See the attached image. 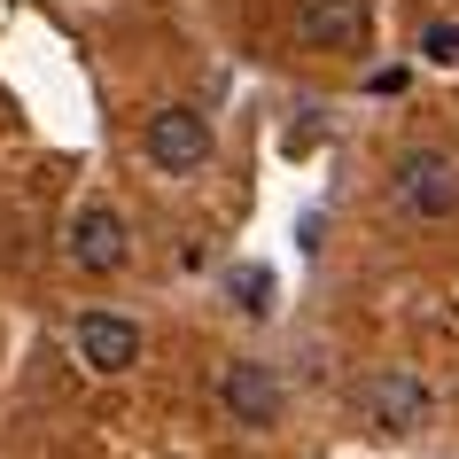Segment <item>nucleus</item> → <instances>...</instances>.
<instances>
[{
  "label": "nucleus",
  "mask_w": 459,
  "mask_h": 459,
  "mask_svg": "<svg viewBox=\"0 0 459 459\" xmlns=\"http://www.w3.org/2000/svg\"><path fill=\"white\" fill-rule=\"evenodd\" d=\"M218 405H226L234 429H273V420L289 412V389H281V374H273L265 359H234L218 374Z\"/></svg>",
  "instance_id": "nucleus-6"
},
{
  "label": "nucleus",
  "mask_w": 459,
  "mask_h": 459,
  "mask_svg": "<svg viewBox=\"0 0 459 459\" xmlns=\"http://www.w3.org/2000/svg\"><path fill=\"white\" fill-rule=\"evenodd\" d=\"M366 24H374V0H296V39L312 55H359Z\"/></svg>",
  "instance_id": "nucleus-7"
},
{
  "label": "nucleus",
  "mask_w": 459,
  "mask_h": 459,
  "mask_svg": "<svg viewBox=\"0 0 459 459\" xmlns=\"http://www.w3.org/2000/svg\"><path fill=\"white\" fill-rule=\"evenodd\" d=\"M63 249H71V265H78V273H94V281L125 273V257H133L125 211H117V203H78V211H71V234H63Z\"/></svg>",
  "instance_id": "nucleus-5"
},
{
  "label": "nucleus",
  "mask_w": 459,
  "mask_h": 459,
  "mask_svg": "<svg viewBox=\"0 0 459 459\" xmlns=\"http://www.w3.org/2000/svg\"><path fill=\"white\" fill-rule=\"evenodd\" d=\"M211 148H218L211 117L187 109V101H164V109L141 125V156H148V171H164V179H195V171L211 164Z\"/></svg>",
  "instance_id": "nucleus-1"
},
{
  "label": "nucleus",
  "mask_w": 459,
  "mask_h": 459,
  "mask_svg": "<svg viewBox=\"0 0 459 459\" xmlns=\"http://www.w3.org/2000/svg\"><path fill=\"white\" fill-rule=\"evenodd\" d=\"M71 351H78V366L86 374H101V382H117V374H133L141 366V319H125V312H78V327H71Z\"/></svg>",
  "instance_id": "nucleus-4"
},
{
  "label": "nucleus",
  "mask_w": 459,
  "mask_h": 459,
  "mask_svg": "<svg viewBox=\"0 0 459 459\" xmlns=\"http://www.w3.org/2000/svg\"><path fill=\"white\" fill-rule=\"evenodd\" d=\"M226 296H234V312H242V319H273L281 281H273V265H234V273H226Z\"/></svg>",
  "instance_id": "nucleus-8"
},
{
  "label": "nucleus",
  "mask_w": 459,
  "mask_h": 459,
  "mask_svg": "<svg viewBox=\"0 0 459 459\" xmlns=\"http://www.w3.org/2000/svg\"><path fill=\"white\" fill-rule=\"evenodd\" d=\"M359 412H366V429H382V436H420L436 420V389L420 374H405V366H389V374H374L359 389Z\"/></svg>",
  "instance_id": "nucleus-3"
},
{
  "label": "nucleus",
  "mask_w": 459,
  "mask_h": 459,
  "mask_svg": "<svg viewBox=\"0 0 459 459\" xmlns=\"http://www.w3.org/2000/svg\"><path fill=\"white\" fill-rule=\"evenodd\" d=\"M420 63L452 71V63H459V24H429V31H420Z\"/></svg>",
  "instance_id": "nucleus-9"
},
{
  "label": "nucleus",
  "mask_w": 459,
  "mask_h": 459,
  "mask_svg": "<svg viewBox=\"0 0 459 459\" xmlns=\"http://www.w3.org/2000/svg\"><path fill=\"white\" fill-rule=\"evenodd\" d=\"M389 195H397V211L405 218H452L459 211V164L444 148H405L397 164H389Z\"/></svg>",
  "instance_id": "nucleus-2"
}]
</instances>
